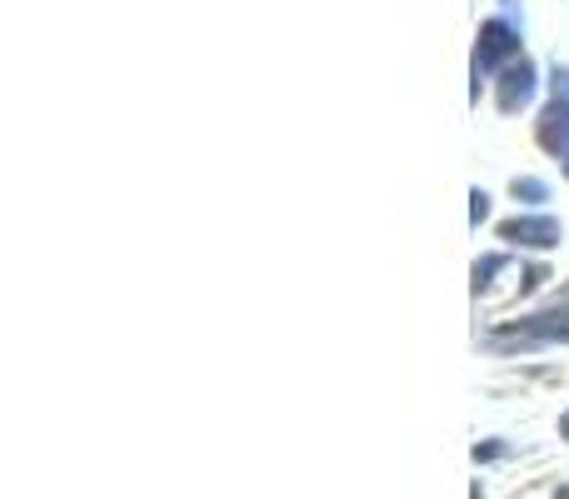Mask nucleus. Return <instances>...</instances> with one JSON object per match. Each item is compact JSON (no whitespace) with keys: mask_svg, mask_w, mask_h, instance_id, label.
I'll use <instances>...</instances> for the list:
<instances>
[{"mask_svg":"<svg viewBox=\"0 0 569 499\" xmlns=\"http://www.w3.org/2000/svg\"><path fill=\"white\" fill-rule=\"evenodd\" d=\"M520 56V30L510 26V20H485L480 26V46H475V96H480V80L500 76L510 60Z\"/></svg>","mask_w":569,"mask_h":499,"instance_id":"1","label":"nucleus"},{"mask_svg":"<svg viewBox=\"0 0 569 499\" xmlns=\"http://www.w3.org/2000/svg\"><path fill=\"white\" fill-rule=\"evenodd\" d=\"M555 345V340H569V305H555V310H540L530 320H520L515 330L495 335V345Z\"/></svg>","mask_w":569,"mask_h":499,"instance_id":"2","label":"nucleus"},{"mask_svg":"<svg viewBox=\"0 0 569 499\" xmlns=\"http://www.w3.org/2000/svg\"><path fill=\"white\" fill-rule=\"evenodd\" d=\"M535 100V66L525 56H515L510 66L500 70V96H495V106L505 110V116H515V110H525Z\"/></svg>","mask_w":569,"mask_h":499,"instance_id":"3","label":"nucleus"},{"mask_svg":"<svg viewBox=\"0 0 569 499\" xmlns=\"http://www.w3.org/2000/svg\"><path fill=\"white\" fill-rule=\"evenodd\" d=\"M500 236L510 246H525V250H550L560 246V220L555 216H520V220H505Z\"/></svg>","mask_w":569,"mask_h":499,"instance_id":"4","label":"nucleus"},{"mask_svg":"<svg viewBox=\"0 0 569 499\" xmlns=\"http://www.w3.org/2000/svg\"><path fill=\"white\" fill-rule=\"evenodd\" d=\"M540 146L555 150L560 160L569 156V100H565V96H555L550 110H545V120H540Z\"/></svg>","mask_w":569,"mask_h":499,"instance_id":"5","label":"nucleus"},{"mask_svg":"<svg viewBox=\"0 0 569 499\" xmlns=\"http://www.w3.org/2000/svg\"><path fill=\"white\" fill-rule=\"evenodd\" d=\"M515 200H525V206H540V200H550V186L545 180H515Z\"/></svg>","mask_w":569,"mask_h":499,"instance_id":"6","label":"nucleus"},{"mask_svg":"<svg viewBox=\"0 0 569 499\" xmlns=\"http://www.w3.org/2000/svg\"><path fill=\"white\" fill-rule=\"evenodd\" d=\"M505 270V255H485L480 265H475V290H485L490 285V275H500Z\"/></svg>","mask_w":569,"mask_h":499,"instance_id":"7","label":"nucleus"},{"mask_svg":"<svg viewBox=\"0 0 569 499\" xmlns=\"http://www.w3.org/2000/svg\"><path fill=\"white\" fill-rule=\"evenodd\" d=\"M510 455V445L505 440H485V445H475V465H495V460H505Z\"/></svg>","mask_w":569,"mask_h":499,"instance_id":"8","label":"nucleus"},{"mask_svg":"<svg viewBox=\"0 0 569 499\" xmlns=\"http://www.w3.org/2000/svg\"><path fill=\"white\" fill-rule=\"evenodd\" d=\"M470 200H475V206H470V220H475V226H480V220L490 216V196H485V190H475Z\"/></svg>","mask_w":569,"mask_h":499,"instance_id":"9","label":"nucleus"},{"mask_svg":"<svg viewBox=\"0 0 569 499\" xmlns=\"http://www.w3.org/2000/svg\"><path fill=\"white\" fill-rule=\"evenodd\" d=\"M560 435H565V440H569V410L560 415Z\"/></svg>","mask_w":569,"mask_h":499,"instance_id":"10","label":"nucleus"},{"mask_svg":"<svg viewBox=\"0 0 569 499\" xmlns=\"http://www.w3.org/2000/svg\"><path fill=\"white\" fill-rule=\"evenodd\" d=\"M555 499H569V485H565V490H555Z\"/></svg>","mask_w":569,"mask_h":499,"instance_id":"11","label":"nucleus"},{"mask_svg":"<svg viewBox=\"0 0 569 499\" xmlns=\"http://www.w3.org/2000/svg\"><path fill=\"white\" fill-rule=\"evenodd\" d=\"M565 176H569V156H565Z\"/></svg>","mask_w":569,"mask_h":499,"instance_id":"12","label":"nucleus"}]
</instances>
